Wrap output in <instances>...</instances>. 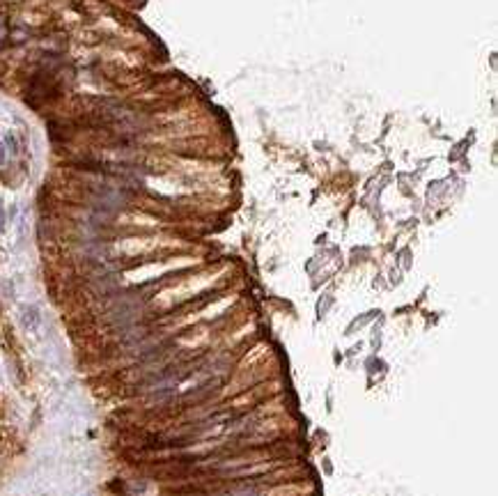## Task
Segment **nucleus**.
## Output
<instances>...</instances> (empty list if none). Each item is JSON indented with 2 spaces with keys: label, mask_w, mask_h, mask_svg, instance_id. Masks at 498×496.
<instances>
[{
  "label": "nucleus",
  "mask_w": 498,
  "mask_h": 496,
  "mask_svg": "<svg viewBox=\"0 0 498 496\" xmlns=\"http://www.w3.org/2000/svg\"><path fill=\"white\" fill-rule=\"evenodd\" d=\"M21 324H23V329H28V331H37L41 324L39 310H37L35 306H23L21 308Z\"/></svg>",
  "instance_id": "1"
},
{
  "label": "nucleus",
  "mask_w": 498,
  "mask_h": 496,
  "mask_svg": "<svg viewBox=\"0 0 498 496\" xmlns=\"http://www.w3.org/2000/svg\"><path fill=\"white\" fill-rule=\"evenodd\" d=\"M5 232V211H0V234Z\"/></svg>",
  "instance_id": "2"
},
{
  "label": "nucleus",
  "mask_w": 498,
  "mask_h": 496,
  "mask_svg": "<svg viewBox=\"0 0 498 496\" xmlns=\"http://www.w3.org/2000/svg\"><path fill=\"white\" fill-rule=\"evenodd\" d=\"M5 161V152H3V147H0V163Z\"/></svg>",
  "instance_id": "3"
}]
</instances>
